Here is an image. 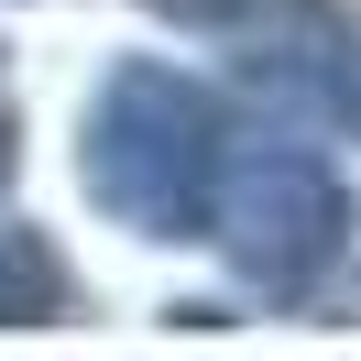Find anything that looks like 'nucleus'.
I'll return each instance as SVG.
<instances>
[{"label":"nucleus","instance_id":"obj_1","mask_svg":"<svg viewBox=\"0 0 361 361\" xmlns=\"http://www.w3.org/2000/svg\"><path fill=\"white\" fill-rule=\"evenodd\" d=\"M99 197L132 208V219L176 230V219H208V176H219V121L208 99H186L176 77H121L110 110H99Z\"/></svg>","mask_w":361,"mask_h":361},{"label":"nucleus","instance_id":"obj_2","mask_svg":"<svg viewBox=\"0 0 361 361\" xmlns=\"http://www.w3.org/2000/svg\"><path fill=\"white\" fill-rule=\"evenodd\" d=\"M208 230H230V252L252 274H307L329 252V230H339V197H329L317 164L252 154V164H219L208 176Z\"/></svg>","mask_w":361,"mask_h":361}]
</instances>
